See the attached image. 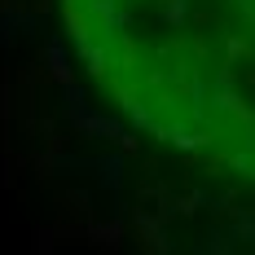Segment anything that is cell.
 Wrapping results in <instances>:
<instances>
[{"instance_id":"1","label":"cell","mask_w":255,"mask_h":255,"mask_svg":"<svg viewBox=\"0 0 255 255\" xmlns=\"http://www.w3.org/2000/svg\"><path fill=\"white\" fill-rule=\"evenodd\" d=\"M62 18L136 128L255 176V0H62Z\"/></svg>"}]
</instances>
